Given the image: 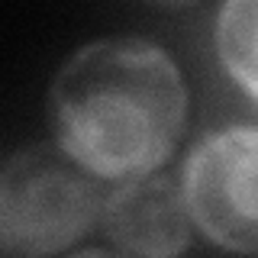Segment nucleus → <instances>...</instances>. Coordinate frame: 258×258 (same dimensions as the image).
Returning a JSON list of instances; mask_svg holds the SVG:
<instances>
[{"label":"nucleus","mask_w":258,"mask_h":258,"mask_svg":"<svg viewBox=\"0 0 258 258\" xmlns=\"http://www.w3.org/2000/svg\"><path fill=\"white\" fill-rule=\"evenodd\" d=\"M216 48L252 97H258V0H226L216 20Z\"/></svg>","instance_id":"obj_5"},{"label":"nucleus","mask_w":258,"mask_h":258,"mask_svg":"<svg viewBox=\"0 0 258 258\" xmlns=\"http://www.w3.org/2000/svg\"><path fill=\"white\" fill-rule=\"evenodd\" d=\"M55 145H32L0 171V252L52 255L68 248L103 210L100 184Z\"/></svg>","instance_id":"obj_2"},{"label":"nucleus","mask_w":258,"mask_h":258,"mask_svg":"<svg viewBox=\"0 0 258 258\" xmlns=\"http://www.w3.org/2000/svg\"><path fill=\"white\" fill-rule=\"evenodd\" d=\"M103 229L119 252L177 255L190 245L187 197L171 177L139 174L107 197Z\"/></svg>","instance_id":"obj_4"},{"label":"nucleus","mask_w":258,"mask_h":258,"mask_svg":"<svg viewBox=\"0 0 258 258\" xmlns=\"http://www.w3.org/2000/svg\"><path fill=\"white\" fill-rule=\"evenodd\" d=\"M184 197L207 239L258 255V129L207 136L184 165Z\"/></svg>","instance_id":"obj_3"},{"label":"nucleus","mask_w":258,"mask_h":258,"mask_svg":"<svg viewBox=\"0 0 258 258\" xmlns=\"http://www.w3.org/2000/svg\"><path fill=\"white\" fill-rule=\"evenodd\" d=\"M152 4H161V7H190L197 0H152Z\"/></svg>","instance_id":"obj_6"},{"label":"nucleus","mask_w":258,"mask_h":258,"mask_svg":"<svg viewBox=\"0 0 258 258\" xmlns=\"http://www.w3.org/2000/svg\"><path fill=\"white\" fill-rule=\"evenodd\" d=\"M55 142L97 177H139L171 155L187 119L181 71L145 39H100L61 64L48 94Z\"/></svg>","instance_id":"obj_1"}]
</instances>
